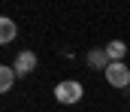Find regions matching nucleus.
<instances>
[{
    "mask_svg": "<svg viewBox=\"0 0 130 112\" xmlns=\"http://www.w3.org/2000/svg\"><path fill=\"white\" fill-rule=\"evenodd\" d=\"M82 94H85V88H82L79 82H73V79H67V82H58V85H55V100H58V103H64V106L79 103V100H82Z\"/></svg>",
    "mask_w": 130,
    "mask_h": 112,
    "instance_id": "1",
    "label": "nucleus"
},
{
    "mask_svg": "<svg viewBox=\"0 0 130 112\" xmlns=\"http://www.w3.org/2000/svg\"><path fill=\"white\" fill-rule=\"evenodd\" d=\"M103 73H106V82H109L112 88H127L130 85V67L124 61H112Z\"/></svg>",
    "mask_w": 130,
    "mask_h": 112,
    "instance_id": "2",
    "label": "nucleus"
},
{
    "mask_svg": "<svg viewBox=\"0 0 130 112\" xmlns=\"http://www.w3.org/2000/svg\"><path fill=\"white\" fill-rule=\"evenodd\" d=\"M12 70H15L18 79H21V76H30L33 70H36V55H33V52H18V58H15V64H12Z\"/></svg>",
    "mask_w": 130,
    "mask_h": 112,
    "instance_id": "3",
    "label": "nucleus"
},
{
    "mask_svg": "<svg viewBox=\"0 0 130 112\" xmlns=\"http://www.w3.org/2000/svg\"><path fill=\"white\" fill-rule=\"evenodd\" d=\"M15 34H18L15 21H12L9 15H3V18H0V42H3V45H6V42H12V39H15Z\"/></svg>",
    "mask_w": 130,
    "mask_h": 112,
    "instance_id": "4",
    "label": "nucleus"
},
{
    "mask_svg": "<svg viewBox=\"0 0 130 112\" xmlns=\"http://www.w3.org/2000/svg\"><path fill=\"white\" fill-rule=\"evenodd\" d=\"M106 55H109V61H124V55H127V45H124L121 39H112V42L106 45Z\"/></svg>",
    "mask_w": 130,
    "mask_h": 112,
    "instance_id": "5",
    "label": "nucleus"
},
{
    "mask_svg": "<svg viewBox=\"0 0 130 112\" xmlns=\"http://www.w3.org/2000/svg\"><path fill=\"white\" fill-rule=\"evenodd\" d=\"M88 64H91V67H103V70H106L112 61H109L106 49H97V52H91V55H88Z\"/></svg>",
    "mask_w": 130,
    "mask_h": 112,
    "instance_id": "6",
    "label": "nucleus"
},
{
    "mask_svg": "<svg viewBox=\"0 0 130 112\" xmlns=\"http://www.w3.org/2000/svg\"><path fill=\"white\" fill-rule=\"evenodd\" d=\"M12 82H15V70L12 67H0V91L3 94L12 88Z\"/></svg>",
    "mask_w": 130,
    "mask_h": 112,
    "instance_id": "7",
    "label": "nucleus"
}]
</instances>
